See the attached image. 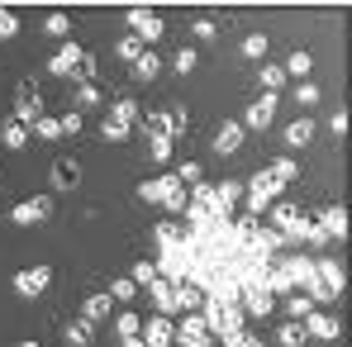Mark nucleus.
<instances>
[{
  "label": "nucleus",
  "instance_id": "obj_34",
  "mask_svg": "<svg viewBox=\"0 0 352 347\" xmlns=\"http://www.w3.org/2000/svg\"><path fill=\"white\" fill-rule=\"evenodd\" d=\"M129 281H133V286H138V290H143V286H153V281H157V267L138 257V262H133V271H129Z\"/></svg>",
  "mask_w": 352,
  "mask_h": 347
},
{
  "label": "nucleus",
  "instance_id": "obj_53",
  "mask_svg": "<svg viewBox=\"0 0 352 347\" xmlns=\"http://www.w3.org/2000/svg\"><path fill=\"white\" fill-rule=\"evenodd\" d=\"M119 347H143V338H119Z\"/></svg>",
  "mask_w": 352,
  "mask_h": 347
},
{
  "label": "nucleus",
  "instance_id": "obj_47",
  "mask_svg": "<svg viewBox=\"0 0 352 347\" xmlns=\"http://www.w3.org/2000/svg\"><path fill=\"white\" fill-rule=\"evenodd\" d=\"M14 29H19L14 10H0V43H5V38H14Z\"/></svg>",
  "mask_w": 352,
  "mask_h": 347
},
{
  "label": "nucleus",
  "instance_id": "obj_36",
  "mask_svg": "<svg viewBox=\"0 0 352 347\" xmlns=\"http://www.w3.org/2000/svg\"><path fill=\"white\" fill-rule=\"evenodd\" d=\"M195 62H200V53H195V48L186 43V48H176V58H172V71H181V76H186V71H195Z\"/></svg>",
  "mask_w": 352,
  "mask_h": 347
},
{
  "label": "nucleus",
  "instance_id": "obj_41",
  "mask_svg": "<svg viewBox=\"0 0 352 347\" xmlns=\"http://www.w3.org/2000/svg\"><path fill=\"white\" fill-rule=\"evenodd\" d=\"M34 133H38V138H48V143L62 138V133H58V119H53V115H38V119H34Z\"/></svg>",
  "mask_w": 352,
  "mask_h": 347
},
{
  "label": "nucleus",
  "instance_id": "obj_33",
  "mask_svg": "<svg viewBox=\"0 0 352 347\" xmlns=\"http://www.w3.org/2000/svg\"><path fill=\"white\" fill-rule=\"evenodd\" d=\"M100 138H105V143H124V138H129V124H119L115 115H105L100 119Z\"/></svg>",
  "mask_w": 352,
  "mask_h": 347
},
{
  "label": "nucleus",
  "instance_id": "obj_48",
  "mask_svg": "<svg viewBox=\"0 0 352 347\" xmlns=\"http://www.w3.org/2000/svg\"><path fill=\"white\" fill-rule=\"evenodd\" d=\"M138 53H143V43H138L133 34H129V38H119V58H124V62H133Z\"/></svg>",
  "mask_w": 352,
  "mask_h": 347
},
{
  "label": "nucleus",
  "instance_id": "obj_38",
  "mask_svg": "<svg viewBox=\"0 0 352 347\" xmlns=\"http://www.w3.org/2000/svg\"><path fill=\"white\" fill-rule=\"evenodd\" d=\"M115 328H119V338H138V328H143V319H138L133 309H124V314L115 319Z\"/></svg>",
  "mask_w": 352,
  "mask_h": 347
},
{
  "label": "nucleus",
  "instance_id": "obj_42",
  "mask_svg": "<svg viewBox=\"0 0 352 347\" xmlns=\"http://www.w3.org/2000/svg\"><path fill=\"white\" fill-rule=\"evenodd\" d=\"M67 29H72L67 14H48V19H43V34H53V38H67Z\"/></svg>",
  "mask_w": 352,
  "mask_h": 347
},
{
  "label": "nucleus",
  "instance_id": "obj_52",
  "mask_svg": "<svg viewBox=\"0 0 352 347\" xmlns=\"http://www.w3.org/2000/svg\"><path fill=\"white\" fill-rule=\"evenodd\" d=\"M234 347H267V343H262L257 333H238V338H234Z\"/></svg>",
  "mask_w": 352,
  "mask_h": 347
},
{
  "label": "nucleus",
  "instance_id": "obj_13",
  "mask_svg": "<svg viewBox=\"0 0 352 347\" xmlns=\"http://www.w3.org/2000/svg\"><path fill=\"white\" fill-rule=\"evenodd\" d=\"M300 328H305V338H324V343H333V338H338V319H333V314H324V309H314L309 319H300Z\"/></svg>",
  "mask_w": 352,
  "mask_h": 347
},
{
  "label": "nucleus",
  "instance_id": "obj_22",
  "mask_svg": "<svg viewBox=\"0 0 352 347\" xmlns=\"http://www.w3.org/2000/svg\"><path fill=\"white\" fill-rule=\"evenodd\" d=\"M309 138H314V119H295V124H286V148H309Z\"/></svg>",
  "mask_w": 352,
  "mask_h": 347
},
{
  "label": "nucleus",
  "instance_id": "obj_7",
  "mask_svg": "<svg viewBox=\"0 0 352 347\" xmlns=\"http://www.w3.org/2000/svg\"><path fill=\"white\" fill-rule=\"evenodd\" d=\"M48 214H53V195H34V200L14 205V214H10V219H14L19 229H29V224H43Z\"/></svg>",
  "mask_w": 352,
  "mask_h": 347
},
{
  "label": "nucleus",
  "instance_id": "obj_28",
  "mask_svg": "<svg viewBox=\"0 0 352 347\" xmlns=\"http://www.w3.org/2000/svg\"><path fill=\"white\" fill-rule=\"evenodd\" d=\"M110 115H115L119 124H129V128H133V124L143 119V115H138V100H129V96H119L115 105H110Z\"/></svg>",
  "mask_w": 352,
  "mask_h": 347
},
{
  "label": "nucleus",
  "instance_id": "obj_5",
  "mask_svg": "<svg viewBox=\"0 0 352 347\" xmlns=\"http://www.w3.org/2000/svg\"><path fill=\"white\" fill-rule=\"evenodd\" d=\"M314 276H319V286L329 290L333 300L348 290V271H343V262H333V257H319V262H314Z\"/></svg>",
  "mask_w": 352,
  "mask_h": 347
},
{
  "label": "nucleus",
  "instance_id": "obj_19",
  "mask_svg": "<svg viewBox=\"0 0 352 347\" xmlns=\"http://www.w3.org/2000/svg\"><path fill=\"white\" fill-rule=\"evenodd\" d=\"M76 181H81V162H72V157L53 162V190H72Z\"/></svg>",
  "mask_w": 352,
  "mask_h": 347
},
{
  "label": "nucleus",
  "instance_id": "obj_1",
  "mask_svg": "<svg viewBox=\"0 0 352 347\" xmlns=\"http://www.w3.org/2000/svg\"><path fill=\"white\" fill-rule=\"evenodd\" d=\"M281 195V186H276V176L272 172H257L248 186H243V205H248V214L252 219H262L267 210H272V200Z\"/></svg>",
  "mask_w": 352,
  "mask_h": 347
},
{
  "label": "nucleus",
  "instance_id": "obj_26",
  "mask_svg": "<svg viewBox=\"0 0 352 347\" xmlns=\"http://www.w3.org/2000/svg\"><path fill=\"white\" fill-rule=\"evenodd\" d=\"M62 338H67L72 347H91V338H96V328H91L86 319H76V324H67V328H62Z\"/></svg>",
  "mask_w": 352,
  "mask_h": 347
},
{
  "label": "nucleus",
  "instance_id": "obj_12",
  "mask_svg": "<svg viewBox=\"0 0 352 347\" xmlns=\"http://www.w3.org/2000/svg\"><path fill=\"white\" fill-rule=\"evenodd\" d=\"M138 333H143V347H172V343H176L172 319H162V314H153V319H148Z\"/></svg>",
  "mask_w": 352,
  "mask_h": 347
},
{
  "label": "nucleus",
  "instance_id": "obj_24",
  "mask_svg": "<svg viewBox=\"0 0 352 347\" xmlns=\"http://www.w3.org/2000/svg\"><path fill=\"white\" fill-rule=\"evenodd\" d=\"M272 304H276V300H272L267 290L257 286V290H248V304H243V309H248L252 319H267V314H272Z\"/></svg>",
  "mask_w": 352,
  "mask_h": 347
},
{
  "label": "nucleus",
  "instance_id": "obj_39",
  "mask_svg": "<svg viewBox=\"0 0 352 347\" xmlns=\"http://www.w3.org/2000/svg\"><path fill=\"white\" fill-rule=\"evenodd\" d=\"M276 343H281V347H300V343H305V328H300L295 319H291V324H281V328H276Z\"/></svg>",
  "mask_w": 352,
  "mask_h": 347
},
{
  "label": "nucleus",
  "instance_id": "obj_6",
  "mask_svg": "<svg viewBox=\"0 0 352 347\" xmlns=\"http://www.w3.org/2000/svg\"><path fill=\"white\" fill-rule=\"evenodd\" d=\"M276 105H281L276 96H257V100L243 110V119H238V124H243V133H248V128H257V133H262V128L272 124V115H276Z\"/></svg>",
  "mask_w": 352,
  "mask_h": 347
},
{
  "label": "nucleus",
  "instance_id": "obj_27",
  "mask_svg": "<svg viewBox=\"0 0 352 347\" xmlns=\"http://www.w3.org/2000/svg\"><path fill=\"white\" fill-rule=\"evenodd\" d=\"M172 290H176V309H181V314H195V309L205 304V295L195 286H172Z\"/></svg>",
  "mask_w": 352,
  "mask_h": 347
},
{
  "label": "nucleus",
  "instance_id": "obj_23",
  "mask_svg": "<svg viewBox=\"0 0 352 347\" xmlns=\"http://www.w3.org/2000/svg\"><path fill=\"white\" fill-rule=\"evenodd\" d=\"M0 143H5V148H10V153H19V148H29V128H24V124H14V119H10V124H5V128H0Z\"/></svg>",
  "mask_w": 352,
  "mask_h": 347
},
{
  "label": "nucleus",
  "instance_id": "obj_49",
  "mask_svg": "<svg viewBox=\"0 0 352 347\" xmlns=\"http://www.w3.org/2000/svg\"><path fill=\"white\" fill-rule=\"evenodd\" d=\"M200 176H205V167H200V162H181L176 181H200Z\"/></svg>",
  "mask_w": 352,
  "mask_h": 347
},
{
  "label": "nucleus",
  "instance_id": "obj_25",
  "mask_svg": "<svg viewBox=\"0 0 352 347\" xmlns=\"http://www.w3.org/2000/svg\"><path fill=\"white\" fill-rule=\"evenodd\" d=\"M281 71H286V81H291V76H309V71H314V58H309L305 48H295L291 58H286V67H281Z\"/></svg>",
  "mask_w": 352,
  "mask_h": 347
},
{
  "label": "nucleus",
  "instance_id": "obj_18",
  "mask_svg": "<svg viewBox=\"0 0 352 347\" xmlns=\"http://www.w3.org/2000/svg\"><path fill=\"white\" fill-rule=\"evenodd\" d=\"M167 186H162V205L172 210V214H181V210H190V195H186V186L176 181V176H162Z\"/></svg>",
  "mask_w": 352,
  "mask_h": 347
},
{
  "label": "nucleus",
  "instance_id": "obj_9",
  "mask_svg": "<svg viewBox=\"0 0 352 347\" xmlns=\"http://www.w3.org/2000/svg\"><path fill=\"white\" fill-rule=\"evenodd\" d=\"M238 148H243V124H238V119L219 124V128H214V143H210V153H214V157H234Z\"/></svg>",
  "mask_w": 352,
  "mask_h": 347
},
{
  "label": "nucleus",
  "instance_id": "obj_51",
  "mask_svg": "<svg viewBox=\"0 0 352 347\" xmlns=\"http://www.w3.org/2000/svg\"><path fill=\"white\" fill-rule=\"evenodd\" d=\"M329 133H333V138H343V133H348V115H343V110L329 119Z\"/></svg>",
  "mask_w": 352,
  "mask_h": 347
},
{
  "label": "nucleus",
  "instance_id": "obj_54",
  "mask_svg": "<svg viewBox=\"0 0 352 347\" xmlns=\"http://www.w3.org/2000/svg\"><path fill=\"white\" fill-rule=\"evenodd\" d=\"M19 347H38V343H34V338H24V343H19Z\"/></svg>",
  "mask_w": 352,
  "mask_h": 347
},
{
  "label": "nucleus",
  "instance_id": "obj_8",
  "mask_svg": "<svg viewBox=\"0 0 352 347\" xmlns=\"http://www.w3.org/2000/svg\"><path fill=\"white\" fill-rule=\"evenodd\" d=\"M48 286H53V267H29V271H19V276H14V295H24V300L43 295Z\"/></svg>",
  "mask_w": 352,
  "mask_h": 347
},
{
  "label": "nucleus",
  "instance_id": "obj_55",
  "mask_svg": "<svg viewBox=\"0 0 352 347\" xmlns=\"http://www.w3.org/2000/svg\"><path fill=\"white\" fill-rule=\"evenodd\" d=\"M210 347H224V343H210Z\"/></svg>",
  "mask_w": 352,
  "mask_h": 347
},
{
  "label": "nucleus",
  "instance_id": "obj_57",
  "mask_svg": "<svg viewBox=\"0 0 352 347\" xmlns=\"http://www.w3.org/2000/svg\"><path fill=\"white\" fill-rule=\"evenodd\" d=\"M172 347H176V343H172Z\"/></svg>",
  "mask_w": 352,
  "mask_h": 347
},
{
  "label": "nucleus",
  "instance_id": "obj_35",
  "mask_svg": "<svg viewBox=\"0 0 352 347\" xmlns=\"http://www.w3.org/2000/svg\"><path fill=\"white\" fill-rule=\"evenodd\" d=\"M162 176H153V181H138V200H148V205H162Z\"/></svg>",
  "mask_w": 352,
  "mask_h": 347
},
{
  "label": "nucleus",
  "instance_id": "obj_10",
  "mask_svg": "<svg viewBox=\"0 0 352 347\" xmlns=\"http://www.w3.org/2000/svg\"><path fill=\"white\" fill-rule=\"evenodd\" d=\"M176 347H210V328H205V319H200V314H181Z\"/></svg>",
  "mask_w": 352,
  "mask_h": 347
},
{
  "label": "nucleus",
  "instance_id": "obj_14",
  "mask_svg": "<svg viewBox=\"0 0 352 347\" xmlns=\"http://www.w3.org/2000/svg\"><path fill=\"white\" fill-rule=\"evenodd\" d=\"M110 314H115V300H110V295H86V300H81V319H86L91 328L105 324Z\"/></svg>",
  "mask_w": 352,
  "mask_h": 347
},
{
  "label": "nucleus",
  "instance_id": "obj_44",
  "mask_svg": "<svg viewBox=\"0 0 352 347\" xmlns=\"http://www.w3.org/2000/svg\"><path fill=\"white\" fill-rule=\"evenodd\" d=\"M81 124H86V119L76 115V110H67V115L58 119V133H67V138H76V133H81Z\"/></svg>",
  "mask_w": 352,
  "mask_h": 347
},
{
  "label": "nucleus",
  "instance_id": "obj_43",
  "mask_svg": "<svg viewBox=\"0 0 352 347\" xmlns=\"http://www.w3.org/2000/svg\"><path fill=\"white\" fill-rule=\"evenodd\" d=\"M190 34H195L200 43H210V38H219V24H214V19H195V24H190Z\"/></svg>",
  "mask_w": 352,
  "mask_h": 347
},
{
  "label": "nucleus",
  "instance_id": "obj_40",
  "mask_svg": "<svg viewBox=\"0 0 352 347\" xmlns=\"http://www.w3.org/2000/svg\"><path fill=\"white\" fill-rule=\"evenodd\" d=\"M176 243H181V229H176L172 219H162L157 224V247H176Z\"/></svg>",
  "mask_w": 352,
  "mask_h": 347
},
{
  "label": "nucleus",
  "instance_id": "obj_45",
  "mask_svg": "<svg viewBox=\"0 0 352 347\" xmlns=\"http://www.w3.org/2000/svg\"><path fill=\"white\" fill-rule=\"evenodd\" d=\"M148 157H153V162H172V138H153Z\"/></svg>",
  "mask_w": 352,
  "mask_h": 347
},
{
  "label": "nucleus",
  "instance_id": "obj_30",
  "mask_svg": "<svg viewBox=\"0 0 352 347\" xmlns=\"http://www.w3.org/2000/svg\"><path fill=\"white\" fill-rule=\"evenodd\" d=\"M214 200H219V210L229 214V205L243 200V186H238V181H219V186H214Z\"/></svg>",
  "mask_w": 352,
  "mask_h": 347
},
{
  "label": "nucleus",
  "instance_id": "obj_2",
  "mask_svg": "<svg viewBox=\"0 0 352 347\" xmlns=\"http://www.w3.org/2000/svg\"><path fill=\"white\" fill-rule=\"evenodd\" d=\"M267 214L276 219V233H281V238H309V233H314V219L300 214L295 205H272Z\"/></svg>",
  "mask_w": 352,
  "mask_h": 347
},
{
  "label": "nucleus",
  "instance_id": "obj_46",
  "mask_svg": "<svg viewBox=\"0 0 352 347\" xmlns=\"http://www.w3.org/2000/svg\"><path fill=\"white\" fill-rule=\"evenodd\" d=\"M167 119H172V138L190 128V115H186V105H176V110H167Z\"/></svg>",
  "mask_w": 352,
  "mask_h": 347
},
{
  "label": "nucleus",
  "instance_id": "obj_3",
  "mask_svg": "<svg viewBox=\"0 0 352 347\" xmlns=\"http://www.w3.org/2000/svg\"><path fill=\"white\" fill-rule=\"evenodd\" d=\"M129 29H133V38L143 43V48H153L167 29H162V19L153 14V10H129Z\"/></svg>",
  "mask_w": 352,
  "mask_h": 347
},
{
  "label": "nucleus",
  "instance_id": "obj_31",
  "mask_svg": "<svg viewBox=\"0 0 352 347\" xmlns=\"http://www.w3.org/2000/svg\"><path fill=\"white\" fill-rule=\"evenodd\" d=\"M110 300H119V304H133L138 300V286L129 281V276H119V281H110V290H105Z\"/></svg>",
  "mask_w": 352,
  "mask_h": 347
},
{
  "label": "nucleus",
  "instance_id": "obj_50",
  "mask_svg": "<svg viewBox=\"0 0 352 347\" xmlns=\"http://www.w3.org/2000/svg\"><path fill=\"white\" fill-rule=\"evenodd\" d=\"M295 100H300V105H319V86H309V81H305V86L295 91Z\"/></svg>",
  "mask_w": 352,
  "mask_h": 347
},
{
  "label": "nucleus",
  "instance_id": "obj_29",
  "mask_svg": "<svg viewBox=\"0 0 352 347\" xmlns=\"http://www.w3.org/2000/svg\"><path fill=\"white\" fill-rule=\"evenodd\" d=\"M267 172L276 176V186H291V181H300V167H295V157H276Z\"/></svg>",
  "mask_w": 352,
  "mask_h": 347
},
{
  "label": "nucleus",
  "instance_id": "obj_56",
  "mask_svg": "<svg viewBox=\"0 0 352 347\" xmlns=\"http://www.w3.org/2000/svg\"><path fill=\"white\" fill-rule=\"evenodd\" d=\"M0 186H5V181H0Z\"/></svg>",
  "mask_w": 352,
  "mask_h": 347
},
{
  "label": "nucleus",
  "instance_id": "obj_20",
  "mask_svg": "<svg viewBox=\"0 0 352 347\" xmlns=\"http://www.w3.org/2000/svg\"><path fill=\"white\" fill-rule=\"evenodd\" d=\"M257 81H262V96H276V91L286 86V71L272 67V62H257Z\"/></svg>",
  "mask_w": 352,
  "mask_h": 347
},
{
  "label": "nucleus",
  "instance_id": "obj_32",
  "mask_svg": "<svg viewBox=\"0 0 352 347\" xmlns=\"http://www.w3.org/2000/svg\"><path fill=\"white\" fill-rule=\"evenodd\" d=\"M286 314H291L295 324H300V319H309V314H314V304H309V295H286Z\"/></svg>",
  "mask_w": 352,
  "mask_h": 347
},
{
  "label": "nucleus",
  "instance_id": "obj_4",
  "mask_svg": "<svg viewBox=\"0 0 352 347\" xmlns=\"http://www.w3.org/2000/svg\"><path fill=\"white\" fill-rule=\"evenodd\" d=\"M38 115H43V96H38V86H29V81H24V86L14 91V124H24V128H29Z\"/></svg>",
  "mask_w": 352,
  "mask_h": 347
},
{
  "label": "nucleus",
  "instance_id": "obj_15",
  "mask_svg": "<svg viewBox=\"0 0 352 347\" xmlns=\"http://www.w3.org/2000/svg\"><path fill=\"white\" fill-rule=\"evenodd\" d=\"M314 224L329 233V238H348V205H329V210H324Z\"/></svg>",
  "mask_w": 352,
  "mask_h": 347
},
{
  "label": "nucleus",
  "instance_id": "obj_16",
  "mask_svg": "<svg viewBox=\"0 0 352 347\" xmlns=\"http://www.w3.org/2000/svg\"><path fill=\"white\" fill-rule=\"evenodd\" d=\"M148 295H153V309H157L162 319H176V314H181V309H176V290L167 286V281H153Z\"/></svg>",
  "mask_w": 352,
  "mask_h": 347
},
{
  "label": "nucleus",
  "instance_id": "obj_37",
  "mask_svg": "<svg viewBox=\"0 0 352 347\" xmlns=\"http://www.w3.org/2000/svg\"><path fill=\"white\" fill-rule=\"evenodd\" d=\"M243 58H252V62L267 58V34H248L243 38Z\"/></svg>",
  "mask_w": 352,
  "mask_h": 347
},
{
  "label": "nucleus",
  "instance_id": "obj_17",
  "mask_svg": "<svg viewBox=\"0 0 352 347\" xmlns=\"http://www.w3.org/2000/svg\"><path fill=\"white\" fill-rule=\"evenodd\" d=\"M129 71H133V76H138V81H157V71H162V58H157V53H153V48H143V53H138V58L129 62Z\"/></svg>",
  "mask_w": 352,
  "mask_h": 347
},
{
  "label": "nucleus",
  "instance_id": "obj_21",
  "mask_svg": "<svg viewBox=\"0 0 352 347\" xmlns=\"http://www.w3.org/2000/svg\"><path fill=\"white\" fill-rule=\"evenodd\" d=\"M96 105H100V86H96V81H81L76 96H72V110L86 115V110H96Z\"/></svg>",
  "mask_w": 352,
  "mask_h": 347
},
{
  "label": "nucleus",
  "instance_id": "obj_11",
  "mask_svg": "<svg viewBox=\"0 0 352 347\" xmlns=\"http://www.w3.org/2000/svg\"><path fill=\"white\" fill-rule=\"evenodd\" d=\"M81 58H86V48L67 38V43H62L58 53H53V62H48V71H53V76H76V67H81Z\"/></svg>",
  "mask_w": 352,
  "mask_h": 347
}]
</instances>
